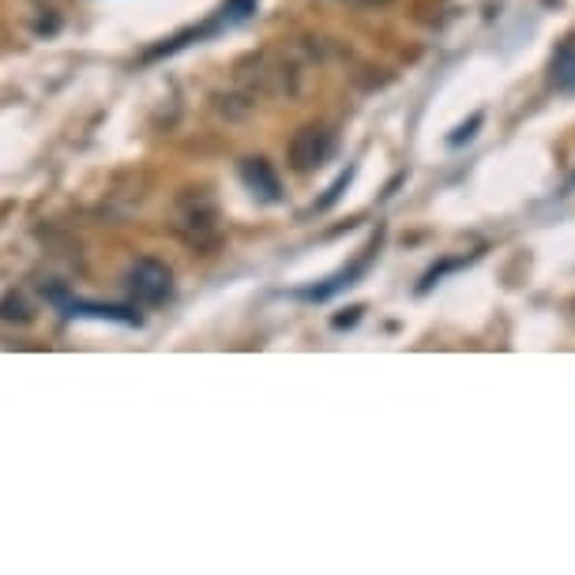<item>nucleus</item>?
I'll use <instances>...</instances> for the list:
<instances>
[{"instance_id": "nucleus-5", "label": "nucleus", "mask_w": 575, "mask_h": 575, "mask_svg": "<svg viewBox=\"0 0 575 575\" xmlns=\"http://www.w3.org/2000/svg\"><path fill=\"white\" fill-rule=\"evenodd\" d=\"M241 181L252 196H260L264 204H275L282 196V185H279V177H275L267 158H245V162H241Z\"/></svg>"}, {"instance_id": "nucleus-7", "label": "nucleus", "mask_w": 575, "mask_h": 575, "mask_svg": "<svg viewBox=\"0 0 575 575\" xmlns=\"http://www.w3.org/2000/svg\"><path fill=\"white\" fill-rule=\"evenodd\" d=\"M373 252H376V241L369 245V249H365V256H361V260H358V264H354V267H350V271L335 275V279H331V282H327V286H316V290H309V294H305V297H313V301H327V297H331V294H339V290H343V286H354V279H358V275L365 271V267H369V260H373Z\"/></svg>"}, {"instance_id": "nucleus-4", "label": "nucleus", "mask_w": 575, "mask_h": 575, "mask_svg": "<svg viewBox=\"0 0 575 575\" xmlns=\"http://www.w3.org/2000/svg\"><path fill=\"white\" fill-rule=\"evenodd\" d=\"M335 155V132L331 128H320V125H309L290 140V166L297 174H313L320 170L327 158Z\"/></svg>"}, {"instance_id": "nucleus-2", "label": "nucleus", "mask_w": 575, "mask_h": 575, "mask_svg": "<svg viewBox=\"0 0 575 575\" xmlns=\"http://www.w3.org/2000/svg\"><path fill=\"white\" fill-rule=\"evenodd\" d=\"M301 61L286 49H267V53H256L252 61L241 65L237 72V83L245 87L256 98H297L301 95Z\"/></svg>"}, {"instance_id": "nucleus-14", "label": "nucleus", "mask_w": 575, "mask_h": 575, "mask_svg": "<svg viewBox=\"0 0 575 575\" xmlns=\"http://www.w3.org/2000/svg\"><path fill=\"white\" fill-rule=\"evenodd\" d=\"M358 316H361V309H346V316H335V327H354V324H358Z\"/></svg>"}, {"instance_id": "nucleus-1", "label": "nucleus", "mask_w": 575, "mask_h": 575, "mask_svg": "<svg viewBox=\"0 0 575 575\" xmlns=\"http://www.w3.org/2000/svg\"><path fill=\"white\" fill-rule=\"evenodd\" d=\"M174 234L181 237L188 249L196 252H215L222 241V215H218V200L207 188H185L174 200Z\"/></svg>"}, {"instance_id": "nucleus-13", "label": "nucleus", "mask_w": 575, "mask_h": 575, "mask_svg": "<svg viewBox=\"0 0 575 575\" xmlns=\"http://www.w3.org/2000/svg\"><path fill=\"white\" fill-rule=\"evenodd\" d=\"M478 125H482V113H474L467 125H459V128H455V136H452L448 143H455V147H459L463 140H470V136H474V128H478Z\"/></svg>"}, {"instance_id": "nucleus-9", "label": "nucleus", "mask_w": 575, "mask_h": 575, "mask_svg": "<svg viewBox=\"0 0 575 575\" xmlns=\"http://www.w3.org/2000/svg\"><path fill=\"white\" fill-rule=\"evenodd\" d=\"M0 320L4 324H31L34 320V305L27 301L23 290H8L0 297Z\"/></svg>"}, {"instance_id": "nucleus-11", "label": "nucleus", "mask_w": 575, "mask_h": 575, "mask_svg": "<svg viewBox=\"0 0 575 575\" xmlns=\"http://www.w3.org/2000/svg\"><path fill=\"white\" fill-rule=\"evenodd\" d=\"M252 12H256V0H226L222 19L226 23H241V19H249Z\"/></svg>"}, {"instance_id": "nucleus-6", "label": "nucleus", "mask_w": 575, "mask_h": 575, "mask_svg": "<svg viewBox=\"0 0 575 575\" xmlns=\"http://www.w3.org/2000/svg\"><path fill=\"white\" fill-rule=\"evenodd\" d=\"M68 316H98V320H117V324H140V316L132 309H117V305H95V301H76V297H65V290L49 294Z\"/></svg>"}, {"instance_id": "nucleus-12", "label": "nucleus", "mask_w": 575, "mask_h": 575, "mask_svg": "<svg viewBox=\"0 0 575 575\" xmlns=\"http://www.w3.org/2000/svg\"><path fill=\"white\" fill-rule=\"evenodd\" d=\"M350 177H354V170H346V174L339 177V181H335L331 188H327V196H324L320 204H316V211H327V207H331L335 200H339V196H343V188L350 185Z\"/></svg>"}, {"instance_id": "nucleus-3", "label": "nucleus", "mask_w": 575, "mask_h": 575, "mask_svg": "<svg viewBox=\"0 0 575 575\" xmlns=\"http://www.w3.org/2000/svg\"><path fill=\"white\" fill-rule=\"evenodd\" d=\"M128 294L140 305H162L174 294V271L162 260L143 256V260L128 267Z\"/></svg>"}, {"instance_id": "nucleus-15", "label": "nucleus", "mask_w": 575, "mask_h": 575, "mask_svg": "<svg viewBox=\"0 0 575 575\" xmlns=\"http://www.w3.org/2000/svg\"><path fill=\"white\" fill-rule=\"evenodd\" d=\"M339 4H346V8H384V4H391V0H339Z\"/></svg>"}, {"instance_id": "nucleus-8", "label": "nucleus", "mask_w": 575, "mask_h": 575, "mask_svg": "<svg viewBox=\"0 0 575 575\" xmlns=\"http://www.w3.org/2000/svg\"><path fill=\"white\" fill-rule=\"evenodd\" d=\"M256 109V95H249L241 87V95H215V113L226 117V121H241Z\"/></svg>"}, {"instance_id": "nucleus-10", "label": "nucleus", "mask_w": 575, "mask_h": 575, "mask_svg": "<svg viewBox=\"0 0 575 575\" xmlns=\"http://www.w3.org/2000/svg\"><path fill=\"white\" fill-rule=\"evenodd\" d=\"M553 87L557 91H575V42H564L553 57Z\"/></svg>"}]
</instances>
